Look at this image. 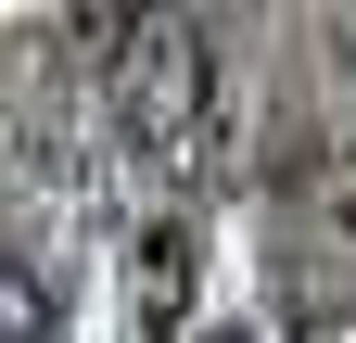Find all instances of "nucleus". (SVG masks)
I'll return each instance as SVG.
<instances>
[{
  "mask_svg": "<svg viewBox=\"0 0 356 343\" xmlns=\"http://www.w3.org/2000/svg\"><path fill=\"white\" fill-rule=\"evenodd\" d=\"M127 115H140V140L165 165H204L229 140V76H216V38L204 26H140V51H127Z\"/></svg>",
  "mask_w": 356,
  "mask_h": 343,
  "instance_id": "obj_1",
  "label": "nucleus"
},
{
  "mask_svg": "<svg viewBox=\"0 0 356 343\" xmlns=\"http://www.w3.org/2000/svg\"><path fill=\"white\" fill-rule=\"evenodd\" d=\"M51 331H64V306H51V280L0 254V343H51Z\"/></svg>",
  "mask_w": 356,
  "mask_h": 343,
  "instance_id": "obj_2",
  "label": "nucleus"
},
{
  "mask_svg": "<svg viewBox=\"0 0 356 343\" xmlns=\"http://www.w3.org/2000/svg\"><path fill=\"white\" fill-rule=\"evenodd\" d=\"M204 343H242V331H204Z\"/></svg>",
  "mask_w": 356,
  "mask_h": 343,
  "instance_id": "obj_3",
  "label": "nucleus"
}]
</instances>
